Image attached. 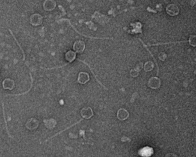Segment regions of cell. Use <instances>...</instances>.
I'll use <instances>...</instances> for the list:
<instances>
[{"label": "cell", "instance_id": "6da1fadb", "mask_svg": "<svg viewBox=\"0 0 196 157\" xmlns=\"http://www.w3.org/2000/svg\"><path fill=\"white\" fill-rule=\"evenodd\" d=\"M43 20L42 16L39 14H33L30 16V23L33 26H40L42 23Z\"/></svg>", "mask_w": 196, "mask_h": 157}, {"label": "cell", "instance_id": "7a4b0ae2", "mask_svg": "<svg viewBox=\"0 0 196 157\" xmlns=\"http://www.w3.org/2000/svg\"><path fill=\"white\" fill-rule=\"evenodd\" d=\"M81 116L86 120L90 119L93 116V112L91 108L87 107L83 108L81 111Z\"/></svg>", "mask_w": 196, "mask_h": 157}, {"label": "cell", "instance_id": "3957f363", "mask_svg": "<svg viewBox=\"0 0 196 157\" xmlns=\"http://www.w3.org/2000/svg\"><path fill=\"white\" fill-rule=\"evenodd\" d=\"M85 45L84 42L82 40L75 42L73 45V50L76 53H81L85 50Z\"/></svg>", "mask_w": 196, "mask_h": 157}, {"label": "cell", "instance_id": "277c9868", "mask_svg": "<svg viewBox=\"0 0 196 157\" xmlns=\"http://www.w3.org/2000/svg\"><path fill=\"white\" fill-rule=\"evenodd\" d=\"M166 12L167 13L171 16H175L178 14L179 12V9L177 5L172 4L167 6L166 8Z\"/></svg>", "mask_w": 196, "mask_h": 157}, {"label": "cell", "instance_id": "5b68a950", "mask_svg": "<svg viewBox=\"0 0 196 157\" xmlns=\"http://www.w3.org/2000/svg\"><path fill=\"white\" fill-rule=\"evenodd\" d=\"M57 3L54 1L47 0L44 1L43 4V8L45 11H50L55 9Z\"/></svg>", "mask_w": 196, "mask_h": 157}, {"label": "cell", "instance_id": "8992f818", "mask_svg": "<svg viewBox=\"0 0 196 157\" xmlns=\"http://www.w3.org/2000/svg\"><path fill=\"white\" fill-rule=\"evenodd\" d=\"M15 86V81L11 78H5L3 81L2 86L5 89H9L10 90H12L14 88Z\"/></svg>", "mask_w": 196, "mask_h": 157}, {"label": "cell", "instance_id": "52a82bcc", "mask_svg": "<svg viewBox=\"0 0 196 157\" xmlns=\"http://www.w3.org/2000/svg\"><path fill=\"white\" fill-rule=\"evenodd\" d=\"M90 80L89 74L85 72H80L78 75V81L79 83L84 85Z\"/></svg>", "mask_w": 196, "mask_h": 157}, {"label": "cell", "instance_id": "ba28073f", "mask_svg": "<svg viewBox=\"0 0 196 157\" xmlns=\"http://www.w3.org/2000/svg\"><path fill=\"white\" fill-rule=\"evenodd\" d=\"M39 122L36 119L32 118L29 120L26 123V127L29 130H33L37 128L38 127Z\"/></svg>", "mask_w": 196, "mask_h": 157}, {"label": "cell", "instance_id": "9c48e42d", "mask_svg": "<svg viewBox=\"0 0 196 157\" xmlns=\"http://www.w3.org/2000/svg\"><path fill=\"white\" fill-rule=\"evenodd\" d=\"M153 153V149L152 148L145 147L139 151V155L143 157H149Z\"/></svg>", "mask_w": 196, "mask_h": 157}, {"label": "cell", "instance_id": "30bf717a", "mask_svg": "<svg viewBox=\"0 0 196 157\" xmlns=\"http://www.w3.org/2000/svg\"><path fill=\"white\" fill-rule=\"evenodd\" d=\"M68 21L69 23V24L71 25V26L72 27L73 29H74V30L77 33H78V34L81 35V36H83L84 37H86L87 38H89L90 39H113L112 38H109V37H92V36H87V35H84L80 33H79V31H78V30H76V29L75 28V27H74L73 26H72L71 23L69 19H61L60 20V21Z\"/></svg>", "mask_w": 196, "mask_h": 157}, {"label": "cell", "instance_id": "8fae6325", "mask_svg": "<svg viewBox=\"0 0 196 157\" xmlns=\"http://www.w3.org/2000/svg\"><path fill=\"white\" fill-rule=\"evenodd\" d=\"M65 57L67 61L72 62L76 58V53L72 50H69L66 53Z\"/></svg>", "mask_w": 196, "mask_h": 157}, {"label": "cell", "instance_id": "7c38bea8", "mask_svg": "<svg viewBox=\"0 0 196 157\" xmlns=\"http://www.w3.org/2000/svg\"><path fill=\"white\" fill-rule=\"evenodd\" d=\"M149 85V86L152 88H158L160 86V79L156 77H153L150 79Z\"/></svg>", "mask_w": 196, "mask_h": 157}, {"label": "cell", "instance_id": "4fadbf2b", "mask_svg": "<svg viewBox=\"0 0 196 157\" xmlns=\"http://www.w3.org/2000/svg\"><path fill=\"white\" fill-rule=\"evenodd\" d=\"M45 126L47 128L52 129L54 128L57 124V121L54 119H50L48 120H44Z\"/></svg>", "mask_w": 196, "mask_h": 157}, {"label": "cell", "instance_id": "5bb4252c", "mask_svg": "<svg viewBox=\"0 0 196 157\" xmlns=\"http://www.w3.org/2000/svg\"><path fill=\"white\" fill-rule=\"evenodd\" d=\"M9 30L10 33L12 35V37H13L15 41H16L17 44V45L19 46L20 49V50H21L23 55V61H24L25 60V59H26V54H25L24 51L23 49H22V46H21L20 44L19 41H18L17 39L15 37V36H14V34L13 32H12V31L10 29H9Z\"/></svg>", "mask_w": 196, "mask_h": 157}, {"label": "cell", "instance_id": "9a60e30c", "mask_svg": "<svg viewBox=\"0 0 196 157\" xmlns=\"http://www.w3.org/2000/svg\"><path fill=\"white\" fill-rule=\"evenodd\" d=\"M84 120L83 119H81V120H80L79 121L77 122V123H75V124L71 125L70 126V127H67V128H66V129H64V130H62V131L60 132L59 133H57V134H55V135L53 136L50 137V138L47 139L46 140V141H45L44 142H47V141H48V140H49V139H51L53 138V137L56 136H57V135H59V134H61V133H62L63 132L66 131V130H68V129L71 128V127H74V126L75 125H76L78 124H79V123H80L82 121V120Z\"/></svg>", "mask_w": 196, "mask_h": 157}, {"label": "cell", "instance_id": "2e32d148", "mask_svg": "<svg viewBox=\"0 0 196 157\" xmlns=\"http://www.w3.org/2000/svg\"><path fill=\"white\" fill-rule=\"evenodd\" d=\"M29 74H30L31 80V85H30V88H29V89L27 91H26V92H23V93H20L19 94H17V95H8V96H21V95H26V94H27V93H28V92H30V91L31 90V89H32V86H33V77H32V74L30 72V73H29Z\"/></svg>", "mask_w": 196, "mask_h": 157}, {"label": "cell", "instance_id": "e0dca14e", "mask_svg": "<svg viewBox=\"0 0 196 157\" xmlns=\"http://www.w3.org/2000/svg\"><path fill=\"white\" fill-rule=\"evenodd\" d=\"M153 68V63L152 61H148L145 63L144 66V69L146 72H148L152 71Z\"/></svg>", "mask_w": 196, "mask_h": 157}, {"label": "cell", "instance_id": "ac0fdd59", "mask_svg": "<svg viewBox=\"0 0 196 157\" xmlns=\"http://www.w3.org/2000/svg\"><path fill=\"white\" fill-rule=\"evenodd\" d=\"M78 60H79V61L81 62L84 63V64H86V65L87 66H88V67H89V68L90 69V71H91V72L93 74V75L94 77V78H96V81H97V82H98V83H99L100 85H101L102 87H103V88H104V89H107V88L106 87L104 86V85H103V84L100 82V81L99 80V79H98L97 78H96V75H95V74L94 73V72H93V71H92V70L91 69V68H90V66H89V64H88L86 62H85L82 61V60H80V59H78Z\"/></svg>", "mask_w": 196, "mask_h": 157}, {"label": "cell", "instance_id": "d6986e66", "mask_svg": "<svg viewBox=\"0 0 196 157\" xmlns=\"http://www.w3.org/2000/svg\"><path fill=\"white\" fill-rule=\"evenodd\" d=\"M2 110H3V114L4 120H5V128H6V129L7 133H8V135L10 137H11V138L13 139V137H12V136H11L10 134L9 130H8V125H7V122L6 120V118H5V107H4V103H3V102H2Z\"/></svg>", "mask_w": 196, "mask_h": 157}, {"label": "cell", "instance_id": "ffe728a7", "mask_svg": "<svg viewBox=\"0 0 196 157\" xmlns=\"http://www.w3.org/2000/svg\"><path fill=\"white\" fill-rule=\"evenodd\" d=\"M187 42L188 41H187V40H185V41H182L180 42H169V43H158V44L150 45H149V46H158V45H167V44H176V43H186V42Z\"/></svg>", "mask_w": 196, "mask_h": 157}, {"label": "cell", "instance_id": "44dd1931", "mask_svg": "<svg viewBox=\"0 0 196 157\" xmlns=\"http://www.w3.org/2000/svg\"><path fill=\"white\" fill-rule=\"evenodd\" d=\"M189 44L190 45L195 47L196 44V36L195 35H191L189 40Z\"/></svg>", "mask_w": 196, "mask_h": 157}, {"label": "cell", "instance_id": "7402d4cb", "mask_svg": "<svg viewBox=\"0 0 196 157\" xmlns=\"http://www.w3.org/2000/svg\"><path fill=\"white\" fill-rule=\"evenodd\" d=\"M139 39V40H140V41L141 42V43H142V44H143V45L144 47H145V49H146V50H148V51L149 52V53L150 54H151V56H152V57H153L154 60H155V62H156V64L157 67V68H158V73H159V68H158V64L157 63V62L156 60V59H155V57H154V56H153V55L152 54V53H151V52L150 51L149 49H148V47H147V46L146 45H145V44H144V42H143L142 41V40H141V39Z\"/></svg>", "mask_w": 196, "mask_h": 157}, {"label": "cell", "instance_id": "603a6c76", "mask_svg": "<svg viewBox=\"0 0 196 157\" xmlns=\"http://www.w3.org/2000/svg\"><path fill=\"white\" fill-rule=\"evenodd\" d=\"M130 74H131V76L133 77L138 76L139 74L138 71L135 70H131V72H130Z\"/></svg>", "mask_w": 196, "mask_h": 157}]
</instances>
